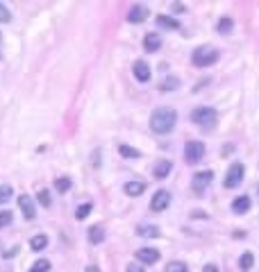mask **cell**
I'll list each match as a JSON object with an SVG mask.
<instances>
[{
    "mask_svg": "<svg viewBox=\"0 0 259 272\" xmlns=\"http://www.w3.org/2000/svg\"><path fill=\"white\" fill-rule=\"evenodd\" d=\"M178 123V111L171 107H157L150 113V129L155 134H168Z\"/></svg>",
    "mask_w": 259,
    "mask_h": 272,
    "instance_id": "cell-1",
    "label": "cell"
},
{
    "mask_svg": "<svg viewBox=\"0 0 259 272\" xmlns=\"http://www.w3.org/2000/svg\"><path fill=\"white\" fill-rule=\"evenodd\" d=\"M191 120L202 129H211V127H216V123H218V113H216V109H211V107H195L194 111H191Z\"/></svg>",
    "mask_w": 259,
    "mask_h": 272,
    "instance_id": "cell-2",
    "label": "cell"
},
{
    "mask_svg": "<svg viewBox=\"0 0 259 272\" xmlns=\"http://www.w3.org/2000/svg\"><path fill=\"white\" fill-rule=\"evenodd\" d=\"M218 50L214 48V46H200V48L194 50V54H191V61H194V66H211L214 61H218Z\"/></svg>",
    "mask_w": 259,
    "mask_h": 272,
    "instance_id": "cell-3",
    "label": "cell"
},
{
    "mask_svg": "<svg viewBox=\"0 0 259 272\" xmlns=\"http://www.w3.org/2000/svg\"><path fill=\"white\" fill-rule=\"evenodd\" d=\"M202 157H205V145L200 143V141H187V145H184V159H187V163H198V161H202Z\"/></svg>",
    "mask_w": 259,
    "mask_h": 272,
    "instance_id": "cell-4",
    "label": "cell"
},
{
    "mask_svg": "<svg viewBox=\"0 0 259 272\" xmlns=\"http://www.w3.org/2000/svg\"><path fill=\"white\" fill-rule=\"evenodd\" d=\"M243 163H232L230 168H227V175H225V179H223V186L225 188H237L239 184L243 181Z\"/></svg>",
    "mask_w": 259,
    "mask_h": 272,
    "instance_id": "cell-5",
    "label": "cell"
},
{
    "mask_svg": "<svg viewBox=\"0 0 259 272\" xmlns=\"http://www.w3.org/2000/svg\"><path fill=\"white\" fill-rule=\"evenodd\" d=\"M211 179H214V172L211 170H200V172H195L194 179H191V188H194L195 193H202L211 184Z\"/></svg>",
    "mask_w": 259,
    "mask_h": 272,
    "instance_id": "cell-6",
    "label": "cell"
},
{
    "mask_svg": "<svg viewBox=\"0 0 259 272\" xmlns=\"http://www.w3.org/2000/svg\"><path fill=\"white\" fill-rule=\"evenodd\" d=\"M18 209H21V214L25 220H34V216H37V209H34V200L30 198V195H18Z\"/></svg>",
    "mask_w": 259,
    "mask_h": 272,
    "instance_id": "cell-7",
    "label": "cell"
},
{
    "mask_svg": "<svg viewBox=\"0 0 259 272\" xmlns=\"http://www.w3.org/2000/svg\"><path fill=\"white\" fill-rule=\"evenodd\" d=\"M168 204H171V193L168 191H157L155 195H152L150 200V209L152 211H164V209H168Z\"/></svg>",
    "mask_w": 259,
    "mask_h": 272,
    "instance_id": "cell-8",
    "label": "cell"
},
{
    "mask_svg": "<svg viewBox=\"0 0 259 272\" xmlns=\"http://www.w3.org/2000/svg\"><path fill=\"white\" fill-rule=\"evenodd\" d=\"M134 256L139 263H157L159 261V250H155V247H141V250L134 252Z\"/></svg>",
    "mask_w": 259,
    "mask_h": 272,
    "instance_id": "cell-9",
    "label": "cell"
},
{
    "mask_svg": "<svg viewBox=\"0 0 259 272\" xmlns=\"http://www.w3.org/2000/svg\"><path fill=\"white\" fill-rule=\"evenodd\" d=\"M132 73H134V77L139 82H148L150 80V66L146 64V61H134V66H132Z\"/></svg>",
    "mask_w": 259,
    "mask_h": 272,
    "instance_id": "cell-10",
    "label": "cell"
},
{
    "mask_svg": "<svg viewBox=\"0 0 259 272\" xmlns=\"http://www.w3.org/2000/svg\"><path fill=\"white\" fill-rule=\"evenodd\" d=\"M143 48H146V53H157V50L162 48V37H159L157 32L146 34V39H143Z\"/></svg>",
    "mask_w": 259,
    "mask_h": 272,
    "instance_id": "cell-11",
    "label": "cell"
},
{
    "mask_svg": "<svg viewBox=\"0 0 259 272\" xmlns=\"http://www.w3.org/2000/svg\"><path fill=\"white\" fill-rule=\"evenodd\" d=\"M148 18V9L143 5H134L128 11V21L130 23H143Z\"/></svg>",
    "mask_w": 259,
    "mask_h": 272,
    "instance_id": "cell-12",
    "label": "cell"
},
{
    "mask_svg": "<svg viewBox=\"0 0 259 272\" xmlns=\"http://www.w3.org/2000/svg\"><path fill=\"white\" fill-rule=\"evenodd\" d=\"M171 168H173L171 161L162 159V161H157V163H155V168H152V175H155L157 179H166L168 172H171Z\"/></svg>",
    "mask_w": 259,
    "mask_h": 272,
    "instance_id": "cell-13",
    "label": "cell"
},
{
    "mask_svg": "<svg viewBox=\"0 0 259 272\" xmlns=\"http://www.w3.org/2000/svg\"><path fill=\"white\" fill-rule=\"evenodd\" d=\"M103 240H105V227H100V224L89 227V243L91 245H100Z\"/></svg>",
    "mask_w": 259,
    "mask_h": 272,
    "instance_id": "cell-14",
    "label": "cell"
},
{
    "mask_svg": "<svg viewBox=\"0 0 259 272\" xmlns=\"http://www.w3.org/2000/svg\"><path fill=\"white\" fill-rule=\"evenodd\" d=\"M123 191L130 198H136V195H141V193L146 191V184H143V181H128L123 186Z\"/></svg>",
    "mask_w": 259,
    "mask_h": 272,
    "instance_id": "cell-15",
    "label": "cell"
},
{
    "mask_svg": "<svg viewBox=\"0 0 259 272\" xmlns=\"http://www.w3.org/2000/svg\"><path fill=\"white\" fill-rule=\"evenodd\" d=\"M248 209H250V198L248 195H241V198H237L232 202V211L234 214H239V216H243Z\"/></svg>",
    "mask_w": 259,
    "mask_h": 272,
    "instance_id": "cell-16",
    "label": "cell"
},
{
    "mask_svg": "<svg viewBox=\"0 0 259 272\" xmlns=\"http://www.w3.org/2000/svg\"><path fill=\"white\" fill-rule=\"evenodd\" d=\"M30 247H32L34 252L46 250V247H48V236H46V234H37V236H32V238H30Z\"/></svg>",
    "mask_w": 259,
    "mask_h": 272,
    "instance_id": "cell-17",
    "label": "cell"
},
{
    "mask_svg": "<svg viewBox=\"0 0 259 272\" xmlns=\"http://www.w3.org/2000/svg\"><path fill=\"white\" fill-rule=\"evenodd\" d=\"M136 234L143 236V238H157L159 236V227H155V224H141V227H136Z\"/></svg>",
    "mask_w": 259,
    "mask_h": 272,
    "instance_id": "cell-18",
    "label": "cell"
},
{
    "mask_svg": "<svg viewBox=\"0 0 259 272\" xmlns=\"http://www.w3.org/2000/svg\"><path fill=\"white\" fill-rule=\"evenodd\" d=\"M253 266H255V256H253V252H243L241 259H239V268H241L243 272H248Z\"/></svg>",
    "mask_w": 259,
    "mask_h": 272,
    "instance_id": "cell-19",
    "label": "cell"
},
{
    "mask_svg": "<svg viewBox=\"0 0 259 272\" xmlns=\"http://www.w3.org/2000/svg\"><path fill=\"white\" fill-rule=\"evenodd\" d=\"M157 25L159 27H166V30H178L180 27V23L175 21V18H171V16H157Z\"/></svg>",
    "mask_w": 259,
    "mask_h": 272,
    "instance_id": "cell-20",
    "label": "cell"
},
{
    "mask_svg": "<svg viewBox=\"0 0 259 272\" xmlns=\"http://www.w3.org/2000/svg\"><path fill=\"white\" fill-rule=\"evenodd\" d=\"M70 186H73L70 177H57V179H55V191L66 193V191H70Z\"/></svg>",
    "mask_w": 259,
    "mask_h": 272,
    "instance_id": "cell-21",
    "label": "cell"
},
{
    "mask_svg": "<svg viewBox=\"0 0 259 272\" xmlns=\"http://www.w3.org/2000/svg\"><path fill=\"white\" fill-rule=\"evenodd\" d=\"M232 27H234L232 18H227V16H223V18H221V21H218V32H221V34H230V32H232Z\"/></svg>",
    "mask_w": 259,
    "mask_h": 272,
    "instance_id": "cell-22",
    "label": "cell"
},
{
    "mask_svg": "<svg viewBox=\"0 0 259 272\" xmlns=\"http://www.w3.org/2000/svg\"><path fill=\"white\" fill-rule=\"evenodd\" d=\"M119 152L125 157V159H136V157H141V152L136 148H130V145H121Z\"/></svg>",
    "mask_w": 259,
    "mask_h": 272,
    "instance_id": "cell-23",
    "label": "cell"
},
{
    "mask_svg": "<svg viewBox=\"0 0 259 272\" xmlns=\"http://www.w3.org/2000/svg\"><path fill=\"white\" fill-rule=\"evenodd\" d=\"M50 270V261H46V259H39V261H34V266L30 268L27 272H48Z\"/></svg>",
    "mask_w": 259,
    "mask_h": 272,
    "instance_id": "cell-24",
    "label": "cell"
},
{
    "mask_svg": "<svg viewBox=\"0 0 259 272\" xmlns=\"http://www.w3.org/2000/svg\"><path fill=\"white\" fill-rule=\"evenodd\" d=\"M91 202H84V204H80V207H77V211H75V218L77 220H84L86 218V216H89V214H91Z\"/></svg>",
    "mask_w": 259,
    "mask_h": 272,
    "instance_id": "cell-25",
    "label": "cell"
},
{
    "mask_svg": "<svg viewBox=\"0 0 259 272\" xmlns=\"http://www.w3.org/2000/svg\"><path fill=\"white\" fill-rule=\"evenodd\" d=\"M178 86H180L178 77H166V80L159 84V89H162V91H173V89H178Z\"/></svg>",
    "mask_w": 259,
    "mask_h": 272,
    "instance_id": "cell-26",
    "label": "cell"
},
{
    "mask_svg": "<svg viewBox=\"0 0 259 272\" xmlns=\"http://www.w3.org/2000/svg\"><path fill=\"white\" fill-rule=\"evenodd\" d=\"M187 270H189V268H187V263H182V261H171L164 272H187Z\"/></svg>",
    "mask_w": 259,
    "mask_h": 272,
    "instance_id": "cell-27",
    "label": "cell"
},
{
    "mask_svg": "<svg viewBox=\"0 0 259 272\" xmlns=\"http://www.w3.org/2000/svg\"><path fill=\"white\" fill-rule=\"evenodd\" d=\"M37 200H39V202H41V204H43V207H46V209H48L50 204H53V200H50V193L46 191V188H41V191L37 193Z\"/></svg>",
    "mask_w": 259,
    "mask_h": 272,
    "instance_id": "cell-28",
    "label": "cell"
},
{
    "mask_svg": "<svg viewBox=\"0 0 259 272\" xmlns=\"http://www.w3.org/2000/svg\"><path fill=\"white\" fill-rule=\"evenodd\" d=\"M11 195H14V191H11V186H0V204H5L11 200Z\"/></svg>",
    "mask_w": 259,
    "mask_h": 272,
    "instance_id": "cell-29",
    "label": "cell"
},
{
    "mask_svg": "<svg viewBox=\"0 0 259 272\" xmlns=\"http://www.w3.org/2000/svg\"><path fill=\"white\" fill-rule=\"evenodd\" d=\"M11 218H14V216H11V211H0V229H2V227H7V224L11 222Z\"/></svg>",
    "mask_w": 259,
    "mask_h": 272,
    "instance_id": "cell-30",
    "label": "cell"
},
{
    "mask_svg": "<svg viewBox=\"0 0 259 272\" xmlns=\"http://www.w3.org/2000/svg\"><path fill=\"white\" fill-rule=\"evenodd\" d=\"M9 21H11V11L0 2V23H9Z\"/></svg>",
    "mask_w": 259,
    "mask_h": 272,
    "instance_id": "cell-31",
    "label": "cell"
},
{
    "mask_svg": "<svg viewBox=\"0 0 259 272\" xmlns=\"http://www.w3.org/2000/svg\"><path fill=\"white\" fill-rule=\"evenodd\" d=\"M125 272H146V268L141 266V263H130L128 270H125Z\"/></svg>",
    "mask_w": 259,
    "mask_h": 272,
    "instance_id": "cell-32",
    "label": "cell"
},
{
    "mask_svg": "<svg viewBox=\"0 0 259 272\" xmlns=\"http://www.w3.org/2000/svg\"><path fill=\"white\" fill-rule=\"evenodd\" d=\"M202 272H218V266H214V263H205Z\"/></svg>",
    "mask_w": 259,
    "mask_h": 272,
    "instance_id": "cell-33",
    "label": "cell"
},
{
    "mask_svg": "<svg viewBox=\"0 0 259 272\" xmlns=\"http://www.w3.org/2000/svg\"><path fill=\"white\" fill-rule=\"evenodd\" d=\"M173 11H178V14H180V11H187V9H184L182 2H175V5H173Z\"/></svg>",
    "mask_w": 259,
    "mask_h": 272,
    "instance_id": "cell-34",
    "label": "cell"
},
{
    "mask_svg": "<svg viewBox=\"0 0 259 272\" xmlns=\"http://www.w3.org/2000/svg\"><path fill=\"white\" fill-rule=\"evenodd\" d=\"M84 272H100V268H98V266H86Z\"/></svg>",
    "mask_w": 259,
    "mask_h": 272,
    "instance_id": "cell-35",
    "label": "cell"
},
{
    "mask_svg": "<svg viewBox=\"0 0 259 272\" xmlns=\"http://www.w3.org/2000/svg\"><path fill=\"white\" fill-rule=\"evenodd\" d=\"M0 39H2V34H0Z\"/></svg>",
    "mask_w": 259,
    "mask_h": 272,
    "instance_id": "cell-36",
    "label": "cell"
}]
</instances>
